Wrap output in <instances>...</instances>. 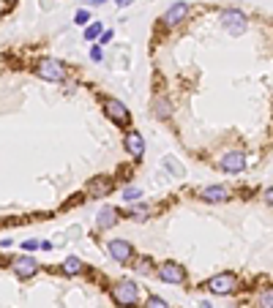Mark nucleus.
<instances>
[{"label":"nucleus","mask_w":273,"mask_h":308,"mask_svg":"<svg viewBox=\"0 0 273 308\" xmlns=\"http://www.w3.org/2000/svg\"><path fill=\"white\" fill-rule=\"evenodd\" d=\"M123 147H126V153H129L131 158H139L145 156V139H142V134L139 131H134V128H129L126 131V137H123Z\"/></svg>","instance_id":"obj_12"},{"label":"nucleus","mask_w":273,"mask_h":308,"mask_svg":"<svg viewBox=\"0 0 273 308\" xmlns=\"http://www.w3.org/2000/svg\"><path fill=\"white\" fill-rule=\"evenodd\" d=\"M205 289L211 294H218V297H227V294H232L235 289L240 287V278L235 273H230V270H224V273H216V275H211V278L202 284Z\"/></svg>","instance_id":"obj_2"},{"label":"nucleus","mask_w":273,"mask_h":308,"mask_svg":"<svg viewBox=\"0 0 273 308\" xmlns=\"http://www.w3.org/2000/svg\"><path fill=\"white\" fill-rule=\"evenodd\" d=\"M164 164L170 166V169H172V172H175V175H183V172H180V166H177V164H175V161H164Z\"/></svg>","instance_id":"obj_28"},{"label":"nucleus","mask_w":273,"mask_h":308,"mask_svg":"<svg viewBox=\"0 0 273 308\" xmlns=\"http://www.w3.org/2000/svg\"><path fill=\"white\" fill-rule=\"evenodd\" d=\"M194 197L199 202H208V205H218V202H230L232 199V191L227 185H202L194 191Z\"/></svg>","instance_id":"obj_7"},{"label":"nucleus","mask_w":273,"mask_h":308,"mask_svg":"<svg viewBox=\"0 0 273 308\" xmlns=\"http://www.w3.org/2000/svg\"><path fill=\"white\" fill-rule=\"evenodd\" d=\"M74 22H77V25H88V22H90V11H88V8H79V11L74 14Z\"/></svg>","instance_id":"obj_23"},{"label":"nucleus","mask_w":273,"mask_h":308,"mask_svg":"<svg viewBox=\"0 0 273 308\" xmlns=\"http://www.w3.org/2000/svg\"><path fill=\"white\" fill-rule=\"evenodd\" d=\"M109 41H112V30H104V33H101V38H98V44L104 47V44H109Z\"/></svg>","instance_id":"obj_26"},{"label":"nucleus","mask_w":273,"mask_h":308,"mask_svg":"<svg viewBox=\"0 0 273 308\" xmlns=\"http://www.w3.org/2000/svg\"><path fill=\"white\" fill-rule=\"evenodd\" d=\"M221 25L227 30H232L235 36H240L246 30V25H249V19H246V14L238 11V8H227V11H221Z\"/></svg>","instance_id":"obj_11"},{"label":"nucleus","mask_w":273,"mask_h":308,"mask_svg":"<svg viewBox=\"0 0 273 308\" xmlns=\"http://www.w3.org/2000/svg\"><path fill=\"white\" fill-rule=\"evenodd\" d=\"M142 308H172V306L164 300V297H158V294H148L145 303H142Z\"/></svg>","instance_id":"obj_21"},{"label":"nucleus","mask_w":273,"mask_h":308,"mask_svg":"<svg viewBox=\"0 0 273 308\" xmlns=\"http://www.w3.org/2000/svg\"><path fill=\"white\" fill-rule=\"evenodd\" d=\"M11 270L17 273V278L27 281V278H33L41 267H39V262H36L33 256H14L11 259Z\"/></svg>","instance_id":"obj_10"},{"label":"nucleus","mask_w":273,"mask_h":308,"mask_svg":"<svg viewBox=\"0 0 273 308\" xmlns=\"http://www.w3.org/2000/svg\"><path fill=\"white\" fill-rule=\"evenodd\" d=\"M33 71H36V76L47 79V82H63V79H66V66H63L60 60H55V57H41V60H36Z\"/></svg>","instance_id":"obj_4"},{"label":"nucleus","mask_w":273,"mask_h":308,"mask_svg":"<svg viewBox=\"0 0 273 308\" xmlns=\"http://www.w3.org/2000/svg\"><path fill=\"white\" fill-rule=\"evenodd\" d=\"M90 60H96V63L104 60V49H101V44H98V41H96L93 47H90Z\"/></svg>","instance_id":"obj_24"},{"label":"nucleus","mask_w":273,"mask_h":308,"mask_svg":"<svg viewBox=\"0 0 273 308\" xmlns=\"http://www.w3.org/2000/svg\"><path fill=\"white\" fill-rule=\"evenodd\" d=\"M218 169L227 175H240L246 169V156L240 150H227L218 156Z\"/></svg>","instance_id":"obj_8"},{"label":"nucleus","mask_w":273,"mask_h":308,"mask_svg":"<svg viewBox=\"0 0 273 308\" xmlns=\"http://www.w3.org/2000/svg\"><path fill=\"white\" fill-rule=\"evenodd\" d=\"M60 270L66 275H82V273H85V262H82L79 256H68V259L60 265Z\"/></svg>","instance_id":"obj_16"},{"label":"nucleus","mask_w":273,"mask_h":308,"mask_svg":"<svg viewBox=\"0 0 273 308\" xmlns=\"http://www.w3.org/2000/svg\"><path fill=\"white\" fill-rule=\"evenodd\" d=\"M262 199H265L268 205H273V185H271V188H265V191H262Z\"/></svg>","instance_id":"obj_27"},{"label":"nucleus","mask_w":273,"mask_h":308,"mask_svg":"<svg viewBox=\"0 0 273 308\" xmlns=\"http://www.w3.org/2000/svg\"><path fill=\"white\" fill-rule=\"evenodd\" d=\"M199 308H213V306H211L208 300H202V303H199Z\"/></svg>","instance_id":"obj_31"},{"label":"nucleus","mask_w":273,"mask_h":308,"mask_svg":"<svg viewBox=\"0 0 273 308\" xmlns=\"http://www.w3.org/2000/svg\"><path fill=\"white\" fill-rule=\"evenodd\" d=\"M101 3H107V0H90V6H101Z\"/></svg>","instance_id":"obj_30"},{"label":"nucleus","mask_w":273,"mask_h":308,"mask_svg":"<svg viewBox=\"0 0 273 308\" xmlns=\"http://www.w3.org/2000/svg\"><path fill=\"white\" fill-rule=\"evenodd\" d=\"M109 297L120 308H136L139 306V287L131 278H120L109 287Z\"/></svg>","instance_id":"obj_1"},{"label":"nucleus","mask_w":273,"mask_h":308,"mask_svg":"<svg viewBox=\"0 0 273 308\" xmlns=\"http://www.w3.org/2000/svg\"><path fill=\"white\" fill-rule=\"evenodd\" d=\"M115 3H117V6H120V8H129L131 3H134V0H115Z\"/></svg>","instance_id":"obj_29"},{"label":"nucleus","mask_w":273,"mask_h":308,"mask_svg":"<svg viewBox=\"0 0 273 308\" xmlns=\"http://www.w3.org/2000/svg\"><path fill=\"white\" fill-rule=\"evenodd\" d=\"M101 33H104V25H101V22H93V25L85 28V41H98Z\"/></svg>","instance_id":"obj_20"},{"label":"nucleus","mask_w":273,"mask_h":308,"mask_svg":"<svg viewBox=\"0 0 273 308\" xmlns=\"http://www.w3.org/2000/svg\"><path fill=\"white\" fill-rule=\"evenodd\" d=\"M257 306H259V308H273V287L259 289V294H257Z\"/></svg>","instance_id":"obj_19"},{"label":"nucleus","mask_w":273,"mask_h":308,"mask_svg":"<svg viewBox=\"0 0 273 308\" xmlns=\"http://www.w3.org/2000/svg\"><path fill=\"white\" fill-rule=\"evenodd\" d=\"M150 107H153V115H156L158 120H170V117H172V101H170V98L156 96Z\"/></svg>","instance_id":"obj_15"},{"label":"nucleus","mask_w":273,"mask_h":308,"mask_svg":"<svg viewBox=\"0 0 273 308\" xmlns=\"http://www.w3.org/2000/svg\"><path fill=\"white\" fill-rule=\"evenodd\" d=\"M22 248H25V251H39V248H41V240H25V243H22Z\"/></svg>","instance_id":"obj_25"},{"label":"nucleus","mask_w":273,"mask_h":308,"mask_svg":"<svg viewBox=\"0 0 273 308\" xmlns=\"http://www.w3.org/2000/svg\"><path fill=\"white\" fill-rule=\"evenodd\" d=\"M120 199H126L129 205H134V202H139L142 199V188H136V185H126L120 194Z\"/></svg>","instance_id":"obj_18"},{"label":"nucleus","mask_w":273,"mask_h":308,"mask_svg":"<svg viewBox=\"0 0 273 308\" xmlns=\"http://www.w3.org/2000/svg\"><path fill=\"white\" fill-rule=\"evenodd\" d=\"M189 11H191V6H189V3L177 0V3H172V6L167 8V11H164L161 25H164V28H177V25H183V19L189 17Z\"/></svg>","instance_id":"obj_9"},{"label":"nucleus","mask_w":273,"mask_h":308,"mask_svg":"<svg viewBox=\"0 0 273 308\" xmlns=\"http://www.w3.org/2000/svg\"><path fill=\"white\" fill-rule=\"evenodd\" d=\"M134 267H136V273H145V275H148V273H156V270H153V262H150L148 256H142V259L136 262Z\"/></svg>","instance_id":"obj_22"},{"label":"nucleus","mask_w":273,"mask_h":308,"mask_svg":"<svg viewBox=\"0 0 273 308\" xmlns=\"http://www.w3.org/2000/svg\"><path fill=\"white\" fill-rule=\"evenodd\" d=\"M150 213H153V210H150L145 202H142V205H139V202H134V205L123 213V216H129V218H134V221H145V218H150Z\"/></svg>","instance_id":"obj_17"},{"label":"nucleus","mask_w":273,"mask_h":308,"mask_svg":"<svg viewBox=\"0 0 273 308\" xmlns=\"http://www.w3.org/2000/svg\"><path fill=\"white\" fill-rule=\"evenodd\" d=\"M156 275L164 281V284H172V287H180V284L189 281V270H186V265H180V262H175V259L158 262Z\"/></svg>","instance_id":"obj_3"},{"label":"nucleus","mask_w":273,"mask_h":308,"mask_svg":"<svg viewBox=\"0 0 273 308\" xmlns=\"http://www.w3.org/2000/svg\"><path fill=\"white\" fill-rule=\"evenodd\" d=\"M107 251H109V256L117 262V265H131L134 262V256H136V251H134V246H131L129 240H123V237H112L107 243Z\"/></svg>","instance_id":"obj_6"},{"label":"nucleus","mask_w":273,"mask_h":308,"mask_svg":"<svg viewBox=\"0 0 273 308\" xmlns=\"http://www.w3.org/2000/svg\"><path fill=\"white\" fill-rule=\"evenodd\" d=\"M120 216L123 213L117 210L115 205H104L101 210H98V216H96V226H98V229H112V226L120 221Z\"/></svg>","instance_id":"obj_13"},{"label":"nucleus","mask_w":273,"mask_h":308,"mask_svg":"<svg viewBox=\"0 0 273 308\" xmlns=\"http://www.w3.org/2000/svg\"><path fill=\"white\" fill-rule=\"evenodd\" d=\"M112 188H115V185H112V180H109V178H96V180H90V183H88V194H90V197H109Z\"/></svg>","instance_id":"obj_14"},{"label":"nucleus","mask_w":273,"mask_h":308,"mask_svg":"<svg viewBox=\"0 0 273 308\" xmlns=\"http://www.w3.org/2000/svg\"><path fill=\"white\" fill-rule=\"evenodd\" d=\"M101 107H104V115H107L115 126H120V128H129L131 126V112L123 101L107 96V98H101Z\"/></svg>","instance_id":"obj_5"}]
</instances>
